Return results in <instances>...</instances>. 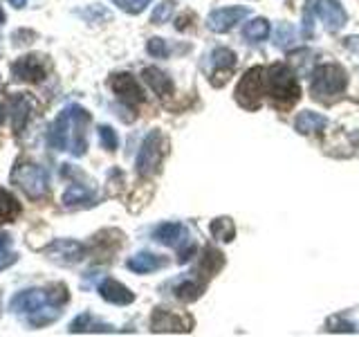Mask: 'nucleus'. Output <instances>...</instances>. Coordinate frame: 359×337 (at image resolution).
<instances>
[{
  "mask_svg": "<svg viewBox=\"0 0 359 337\" xmlns=\"http://www.w3.org/2000/svg\"><path fill=\"white\" fill-rule=\"evenodd\" d=\"M153 239L157 243H162V245H168V247H177V245H182L189 239V230L184 227L182 223H162V225H157V227L153 230Z\"/></svg>",
  "mask_w": 359,
  "mask_h": 337,
  "instance_id": "obj_14",
  "label": "nucleus"
},
{
  "mask_svg": "<svg viewBox=\"0 0 359 337\" xmlns=\"http://www.w3.org/2000/svg\"><path fill=\"white\" fill-rule=\"evenodd\" d=\"M126 265H128V270H133V272H137V275H149V272H155V270H160L162 265H166V261L153 252H140V254L130 256Z\"/></svg>",
  "mask_w": 359,
  "mask_h": 337,
  "instance_id": "obj_19",
  "label": "nucleus"
},
{
  "mask_svg": "<svg viewBox=\"0 0 359 337\" xmlns=\"http://www.w3.org/2000/svg\"><path fill=\"white\" fill-rule=\"evenodd\" d=\"M9 3L20 9V7H25V5H27V0H9Z\"/></svg>",
  "mask_w": 359,
  "mask_h": 337,
  "instance_id": "obj_36",
  "label": "nucleus"
},
{
  "mask_svg": "<svg viewBox=\"0 0 359 337\" xmlns=\"http://www.w3.org/2000/svg\"><path fill=\"white\" fill-rule=\"evenodd\" d=\"M314 18H319L328 32H339L348 20L339 0H308L303 11V37L314 34Z\"/></svg>",
  "mask_w": 359,
  "mask_h": 337,
  "instance_id": "obj_2",
  "label": "nucleus"
},
{
  "mask_svg": "<svg viewBox=\"0 0 359 337\" xmlns=\"http://www.w3.org/2000/svg\"><path fill=\"white\" fill-rule=\"evenodd\" d=\"M95 191L86 185H70L63 194V207L74 209V207H90L95 205Z\"/></svg>",
  "mask_w": 359,
  "mask_h": 337,
  "instance_id": "obj_17",
  "label": "nucleus"
},
{
  "mask_svg": "<svg viewBox=\"0 0 359 337\" xmlns=\"http://www.w3.org/2000/svg\"><path fill=\"white\" fill-rule=\"evenodd\" d=\"M43 252L56 263L72 265L86 256V245L79 241H72V239H59V241H52L48 247H43Z\"/></svg>",
  "mask_w": 359,
  "mask_h": 337,
  "instance_id": "obj_10",
  "label": "nucleus"
},
{
  "mask_svg": "<svg viewBox=\"0 0 359 337\" xmlns=\"http://www.w3.org/2000/svg\"><path fill=\"white\" fill-rule=\"evenodd\" d=\"M3 22H5V11L0 9V25H3Z\"/></svg>",
  "mask_w": 359,
  "mask_h": 337,
  "instance_id": "obj_38",
  "label": "nucleus"
},
{
  "mask_svg": "<svg viewBox=\"0 0 359 337\" xmlns=\"http://www.w3.org/2000/svg\"><path fill=\"white\" fill-rule=\"evenodd\" d=\"M250 14L247 7H222V9H213L207 16V27L216 34H224L231 27H236L238 22Z\"/></svg>",
  "mask_w": 359,
  "mask_h": 337,
  "instance_id": "obj_12",
  "label": "nucleus"
},
{
  "mask_svg": "<svg viewBox=\"0 0 359 337\" xmlns=\"http://www.w3.org/2000/svg\"><path fill=\"white\" fill-rule=\"evenodd\" d=\"M173 9H175V3L173 0H164V3H160L151 14V22L153 25H162V22H166L168 18L173 16Z\"/></svg>",
  "mask_w": 359,
  "mask_h": 337,
  "instance_id": "obj_29",
  "label": "nucleus"
},
{
  "mask_svg": "<svg viewBox=\"0 0 359 337\" xmlns=\"http://www.w3.org/2000/svg\"><path fill=\"white\" fill-rule=\"evenodd\" d=\"M348 86V74L337 63H321L310 74V90L317 99H330L341 95Z\"/></svg>",
  "mask_w": 359,
  "mask_h": 337,
  "instance_id": "obj_4",
  "label": "nucleus"
},
{
  "mask_svg": "<svg viewBox=\"0 0 359 337\" xmlns=\"http://www.w3.org/2000/svg\"><path fill=\"white\" fill-rule=\"evenodd\" d=\"M211 234L216 236L218 241L229 243V241H233V236H236V225H233V220L229 216L216 218V220H211Z\"/></svg>",
  "mask_w": 359,
  "mask_h": 337,
  "instance_id": "obj_27",
  "label": "nucleus"
},
{
  "mask_svg": "<svg viewBox=\"0 0 359 337\" xmlns=\"http://www.w3.org/2000/svg\"><path fill=\"white\" fill-rule=\"evenodd\" d=\"M110 331H112V326L97 324L90 312L79 315V317L70 324V333H110Z\"/></svg>",
  "mask_w": 359,
  "mask_h": 337,
  "instance_id": "obj_23",
  "label": "nucleus"
},
{
  "mask_svg": "<svg viewBox=\"0 0 359 337\" xmlns=\"http://www.w3.org/2000/svg\"><path fill=\"white\" fill-rule=\"evenodd\" d=\"M11 72L18 81H29V84H41L45 79V65L39 56H20V59L11 65Z\"/></svg>",
  "mask_w": 359,
  "mask_h": 337,
  "instance_id": "obj_13",
  "label": "nucleus"
},
{
  "mask_svg": "<svg viewBox=\"0 0 359 337\" xmlns=\"http://www.w3.org/2000/svg\"><path fill=\"white\" fill-rule=\"evenodd\" d=\"M325 126H328V117H323V115H319V112H314V110H303L294 119V128L301 135L321 133Z\"/></svg>",
  "mask_w": 359,
  "mask_h": 337,
  "instance_id": "obj_20",
  "label": "nucleus"
},
{
  "mask_svg": "<svg viewBox=\"0 0 359 337\" xmlns=\"http://www.w3.org/2000/svg\"><path fill=\"white\" fill-rule=\"evenodd\" d=\"M99 140H101V146L104 149H108V151H115L117 146H119V140H117V133L112 131L110 126H99Z\"/></svg>",
  "mask_w": 359,
  "mask_h": 337,
  "instance_id": "obj_33",
  "label": "nucleus"
},
{
  "mask_svg": "<svg viewBox=\"0 0 359 337\" xmlns=\"http://www.w3.org/2000/svg\"><path fill=\"white\" fill-rule=\"evenodd\" d=\"M18 213H20L18 200L7 189H0V223H11L14 218H18Z\"/></svg>",
  "mask_w": 359,
  "mask_h": 337,
  "instance_id": "obj_25",
  "label": "nucleus"
},
{
  "mask_svg": "<svg viewBox=\"0 0 359 337\" xmlns=\"http://www.w3.org/2000/svg\"><path fill=\"white\" fill-rule=\"evenodd\" d=\"M5 110H7V108H5L3 104H0V124H3V121H5V117H7V115H5Z\"/></svg>",
  "mask_w": 359,
  "mask_h": 337,
  "instance_id": "obj_37",
  "label": "nucleus"
},
{
  "mask_svg": "<svg viewBox=\"0 0 359 337\" xmlns=\"http://www.w3.org/2000/svg\"><path fill=\"white\" fill-rule=\"evenodd\" d=\"M99 295H101V299H104V301L115 303V306H126V303L135 301L133 292L123 284H119V281H115V279H104V281H101V284H99Z\"/></svg>",
  "mask_w": 359,
  "mask_h": 337,
  "instance_id": "obj_15",
  "label": "nucleus"
},
{
  "mask_svg": "<svg viewBox=\"0 0 359 337\" xmlns=\"http://www.w3.org/2000/svg\"><path fill=\"white\" fill-rule=\"evenodd\" d=\"M90 121H93V117L83 106H65L50 126V146L54 151H70L72 155L81 157L88 149L86 128L90 126Z\"/></svg>",
  "mask_w": 359,
  "mask_h": 337,
  "instance_id": "obj_1",
  "label": "nucleus"
},
{
  "mask_svg": "<svg viewBox=\"0 0 359 337\" xmlns=\"http://www.w3.org/2000/svg\"><path fill=\"white\" fill-rule=\"evenodd\" d=\"M211 65H213V77H222V86L227 84V79H229V74H231V70H233V65H236V54L231 52V50H227V48H216L211 52Z\"/></svg>",
  "mask_w": 359,
  "mask_h": 337,
  "instance_id": "obj_18",
  "label": "nucleus"
},
{
  "mask_svg": "<svg viewBox=\"0 0 359 337\" xmlns=\"http://www.w3.org/2000/svg\"><path fill=\"white\" fill-rule=\"evenodd\" d=\"M11 183L20 187V191L32 200H39L50 189V173L41 164L34 162H16L11 171Z\"/></svg>",
  "mask_w": 359,
  "mask_h": 337,
  "instance_id": "obj_5",
  "label": "nucleus"
},
{
  "mask_svg": "<svg viewBox=\"0 0 359 337\" xmlns=\"http://www.w3.org/2000/svg\"><path fill=\"white\" fill-rule=\"evenodd\" d=\"M265 93L280 104H297L301 97V88L297 84L294 72L285 63H276L265 70Z\"/></svg>",
  "mask_w": 359,
  "mask_h": 337,
  "instance_id": "obj_3",
  "label": "nucleus"
},
{
  "mask_svg": "<svg viewBox=\"0 0 359 337\" xmlns=\"http://www.w3.org/2000/svg\"><path fill=\"white\" fill-rule=\"evenodd\" d=\"M164 155H166V138L162 135V131H151L140 146L137 162H135L137 173L144 178H151L155 173H160Z\"/></svg>",
  "mask_w": 359,
  "mask_h": 337,
  "instance_id": "obj_6",
  "label": "nucleus"
},
{
  "mask_svg": "<svg viewBox=\"0 0 359 337\" xmlns=\"http://www.w3.org/2000/svg\"><path fill=\"white\" fill-rule=\"evenodd\" d=\"M151 3L153 0H112V5H117L121 11H126V14H142Z\"/></svg>",
  "mask_w": 359,
  "mask_h": 337,
  "instance_id": "obj_32",
  "label": "nucleus"
},
{
  "mask_svg": "<svg viewBox=\"0 0 359 337\" xmlns=\"http://www.w3.org/2000/svg\"><path fill=\"white\" fill-rule=\"evenodd\" d=\"M202 290H205V286H200L198 281H184V284H180L175 288V297L177 299H182V301H196L200 295H202Z\"/></svg>",
  "mask_w": 359,
  "mask_h": 337,
  "instance_id": "obj_28",
  "label": "nucleus"
},
{
  "mask_svg": "<svg viewBox=\"0 0 359 337\" xmlns=\"http://www.w3.org/2000/svg\"><path fill=\"white\" fill-rule=\"evenodd\" d=\"M269 22L265 18H252L250 22H245V27H243V37L245 41H250V43H261L269 37Z\"/></svg>",
  "mask_w": 359,
  "mask_h": 337,
  "instance_id": "obj_22",
  "label": "nucleus"
},
{
  "mask_svg": "<svg viewBox=\"0 0 359 337\" xmlns=\"http://www.w3.org/2000/svg\"><path fill=\"white\" fill-rule=\"evenodd\" d=\"M263 95H265V67L261 65L250 67L241 77L238 86H236V101L247 110H256L261 108Z\"/></svg>",
  "mask_w": 359,
  "mask_h": 337,
  "instance_id": "obj_7",
  "label": "nucleus"
},
{
  "mask_svg": "<svg viewBox=\"0 0 359 337\" xmlns=\"http://www.w3.org/2000/svg\"><path fill=\"white\" fill-rule=\"evenodd\" d=\"M222 265H224V256L216 250V247L209 245V247H205V250H202V263H200L202 272H207L211 277V275H216Z\"/></svg>",
  "mask_w": 359,
  "mask_h": 337,
  "instance_id": "obj_26",
  "label": "nucleus"
},
{
  "mask_svg": "<svg viewBox=\"0 0 359 337\" xmlns=\"http://www.w3.org/2000/svg\"><path fill=\"white\" fill-rule=\"evenodd\" d=\"M142 77H144V81L149 84V88L153 90L157 97L173 95V81H171V77L164 74L160 67H144Z\"/></svg>",
  "mask_w": 359,
  "mask_h": 337,
  "instance_id": "obj_16",
  "label": "nucleus"
},
{
  "mask_svg": "<svg viewBox=\"0 0 359 337\" xmlns=\"http://www.w3.org/2000/svg\"><path fill=\"white\" fill-rule=\"evenodd\" d=\"M191 326H194V319L187 317V315L164 310V308H155L151 317L153 333H189Z\"/></svg>",
  "mask_w": 359,
  "mask_h": 337,
  "instance_id": "obj_11",
  "label": "nucleus"
},
{
  "mask_svg": "<svg viewBox=\"0 0 359 337\" xmlns=\"http://www.w3.org/2000/svg\"><path fill=\"white\" fill-rule=\"evenodd\" d=\"M11 117H14V131L22 133L32 117V101L27 95H18L11 104Z\"/></svg>",
  "mask_w": 359,
  "mask_h": 337,
  "instance_id": "obj_21",
  "label": "nucleus"
},
{
  "mask_svg": "<svg viewBox=\"0 0 359 337\" xmlns=\"http://www.w3.org/2000/svg\"><path fill=\"white\" fill-rule=\"evenodd\" d=\"M146 50H149L151 56H157V59H162V56L168 54V45H166V41L155 37V39H149V43H146Z\"/></svg>",
  "mask_w": 359,
  "mask_h": 337,
  "instance_id": "obj_35",
  "label": "nucleus"
},
{
  "mask_svg": "<svg viewBox=\"0 0 359 337\" xmlns=\"http://www.w3.org/2000/svg\"><path fill=\"white\" fill-rule=\"evenodd\" d=\"M67 301V290H63L61 295H56V292H48V290H22L18 295L11 299V310L14 312H20V315H32L36 312L39 308L48 306V303H56V306H61V303Z\"/></svg>",
  "mask_w": 359,
  "mask_h": 337,
  "instance_id": "obj_8",
  "label": "nucleus"
},
{
  "mask_svg": "<svg viewBox=\"0 0 359 337\" xmlns=\"http://www.w3.org/2000/svg\"><path fill=\"white\" fill-rule=\"evenodd\" d=\"M325 326H328V331H332V333H355V331H357V329H355V324L344 322L341 315H334V317H330Z\"/></svg>",
  "mask_w": 359,
  "mask_h": 337,
  "instance_id": "obj_34",
  "label": "nucleus"
},
{
  "mask_svg": "<svg viewBox=\"0 0 359 337\" xmlns=\"http://www.w3.org/2000/svg\"><path fill=\"white\" fill-rule=\"evenodd\" d=\"M16 261V254L11 252V239L9 234H0V270H5Z\"/></svg>",
  "mask_w": 359,
  "mask_h": 337,
  "instance_id": "obj_31",
  "label": "nucleus"
},
{
  "mask_svg": "<svg viewBox=\"0 0 359 337\" xmlns=\"http://www.w3.org/2000/svg\"><path fill=\"white\" fill-rule=\"evenodd\" d=\"M292 41H294V29L287 22H278L276 29H274V43L278 48H290Z\"/></svg>",
  "mask_w": 359,
  "mask_h": 337,
  "instance_id": "obj_30",
  "label": "nucleus"
},
{
  "mask_svg": "<svg viewBox=\"0 0 359 337\" xmlns=\"http://www.w3.org/2000/svg\"><path fill=\"white\" fill-rule=\"evenodd\" d=\"M108 86H110L112 93L117 95V99L123 101V104H128V106H140V104H144V90L140 88L137 79H135L133 74H128V72L112 74Z\"/></svg>",
  "mask_w": 359,
  "mask_h": 337,
  "instance_id": "obj_9",
  "label": "nucleus"
},
{
  "mask_svg": "<svg viewBox=\"0 0 359 337\" xmlns=\"http://www.w3.org/2000/svg\"><path fill=\"white\" fill-rule=\"evenodd\" d=\"M61 317V308L56 306V303H48V306L39 308L36 312L27 315V322L29 326H36V329H41V326H48L52 322H56Z\"/></svg>",
  "mask_w": 359,
  "mask_h": 337,
  "instance_id": "obj_24",
  "label": "nucleus"
}]
</instances>
